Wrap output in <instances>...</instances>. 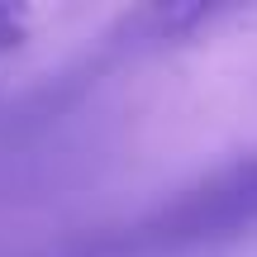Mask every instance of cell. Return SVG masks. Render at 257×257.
Segmentation results:
<instances>
[{"instance_id": "obj_1", "label": "cell", "mask_w": 257, "mask_h": 257, "mask_svg": "<svg viewBox=\"0 0 257 257\" xmlns=\"http://www.w3.org/2000/svg\"><path fill=\"white\" fill-rule=\"evenodd\" d=\"M29 19L34 15H29L24 5H0V62L29 38Z\"/></svg>"}]
</instances>
